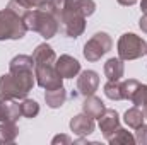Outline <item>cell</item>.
<instances>
[{"label": "cell", "mask_w": 147, "mask_h": 145, "mask_svg": "<svg viewBox=\"0 0 147 145\" xmlns=\"http://www.w3.org/2000/svg\"><path fill=\"white\" fill-rule=\"evenodd\" d=\"M96 12L94 0H65L60 26L63 33L72 39H77L86 31V17Z\"/></svg>", "instance_id": "cell-1"}, {"label": "cell", "mask_w": 147, "mask_h": 145, "mask_svg": "<svg viewBox=\"0 0 147 145\" xmlns=\"http://www.w3.org/2000/svg\"><path fill=\"white\" fill-rule=\"evenodd\" d=\"M36 84L34 68L9 70L0 77V99H24Z\"/></svg>", "instance_id": "cell-2"}, {"label": "cell", "mask_w": 147, "mask_h": 145, "mask_svg": "<svg viewBox=\"0 0 147 145\" xmlns=\"http://www.w3.org/2000/svg\"><path fill=\"white\" fill-rule=\"evenodd\" d=\"M22 19H24V24H26L28 31L38 33L45 39H51L53 36H57V33L60 31L58 21L45 7L34 9V10H28Z\"/></svg>", "instance_id": "cell-3"}, {"label": "cell", "mask_w": 147, "mask_h": 145, "mask_svg": "<svg viewBox=\"0 0 147 145\" xmlns=\"http://www.w3.org/2000/svg\"><path fill=\"white\" fill-rule=\"evenodd\" d=\"M28 33L24 19L10 10L9 7L0 10V41L5 39H22Z\"/></svg>", "instance_id": "cell-4"}, {"label": "cell", "mask_w": 147, "mask_h": 145, "mask_svg": "<svg viewBox=\"0 0 147 145\" xmlns=\"http://www.w3.org/2000/svg\"><path fill=\"white\" fill-rule=\"evenodd\" d=\"M116 50H118V58H121L123 62H130V60H137L146 55L147 43L146 39H142L134 33H125L118 39Z\"/></svg>", "instance_id": "cell-5"}, {"label": "cell", "mask_w": 147, "mask_h": 145, "mask_svg": "<svg viewBox=\"0 0 147 145\" xmlns=\"http://www.w3.org/2000/svg\"><path fill=\"white\" fill-rule=\"evenodd\" d=\"M113 48V39L108 33H96L86 44H84V58L87 62H98L101 60L108 51Z\"/></svg>", "instance_id": "cell-6"}, {"label": "cell", "mask_w": 147, "mask_h": 145, "mask_svg": "<svg viewBox=\"0 0 147 145\" xmlns=\"http://www.w3.org/2000/svg\"><path fill=\"white\" fill-rule=\"evenodd\" d=\"M34 77H36V84L45 91L58 89L63 85V77L58 73L55 63L34 65Z\"/></svg>", "instance_id": "cell-7"}, {"label": "cell", "mask_w": 147, "mask_h": 145, "mask_svg": "<svg viewBox=\"0 0 147 145\" xmlns=\"http://www.w3.org/2000/svg\"><path fill=\"white\" fill-rule=\"evenodd\" d=\"M99 87V75L94 70H84V72H79L77 77V94L87 97V96H92Z\"/></svg>", "instance_id": "cell-8"}, {"label": "cell", "mask_w": 147, "mask_h": 145, "mask_svg": "<svg viewBox=\"0 0 147 145\" xmlns=\"http://www.w3.org/2000/svg\"><path fill=\"white\" fill-rule=\"evenodd\" d=\"M118 128H120V116H118V113H116L115 109L106 108V111H105V113L101 114V118H99V130H101L103 137L108 140Z\"/></svg>", "instance_id": "cell-9"}, {"label": "cell", "mask_w": 147, "mask_h": 145, "mask_svg": "<svg viewBox=\"0 0 147 145\" xmlns=\"http://www.w3.org/2000/svg\"><path fill=\"white\" fill-rule=\"evenodd\" d=\"M58 73L63 77V79H74L77 77L80 72V63L79 60H75L70 55H62L60 58H57V63H55Z\"/></svg>", "instance_id": "cell-10"}, {"label": "cell", "mask_w": 147, "mask_h": 145, "mask_svg": "<svg viewBox=\"0 0 147 145\" xmlns=\"http://www.w3.org/2000/svg\"><path fill=\"white\" fill-rule=\"evenodd\" d=\"M70 130L79 137H87L94 132V119L91 116H87L86 113L75 114L70 119Z\"/></svg>", "instance_id": "cell-11"}, {"label": "cell", "mask_w": 147, "mask_h": 145, "mask_svg": "<svg viewBox=\"0 0 147 145\" xmlns=\"http://www.w3.org/2000/svg\"><path fill=\"white\" fill-rule=\"evenodd\" d=\"M21 114V103L17 99H0V123L17 121Z\"/></svg>", "instance_id": "cell-12"}, {"label": "cell", "mask_w": 147, "mask_h": 145, "mask_svg": "<svg viewBox=\"0 0 147 145\" xmlns=\"http://www.w3.org/2000/svg\"><path fill=\"white\" fill-rule=\"evenodd\" d=\"M106 111V106H105V103L101 101V97H98V96H87L86 99H84V103H82V113H86L87 116H91L92 119H99L101 118V114Z\"/></svg>", "instance_id": "cell-13"}, {"label": "cell", "mask_w": 147, "mask_h": 145, "mask_svg": "<svg viewBox=\"0 0 147 145\" xmlns=\"http://www.w3.org/2000/svg\"><path fill=\"white\" fill-rule=\"evenodd\" d=\"M48 0H10L9 2V9L14 10L16 14H19L21 17H24V14L28 10H34V9H41L46 5Z\"/></svg>", "instance_id": "cell-14"}, {"label": "cell", "mask_w": 147, "mask_h": 145, "mask_svg": "<svg viewBox=\"0 0 147 145\" xmlns=\"http://www.w3.org/2000/svg\"><path fill=\"white\" fill-rule=\"evenodd\" d=\"M33 60L34 65H43V63H57V55L53 51V48L46 43L38 44L36 50L33 51Z\"/></svg>", "instance_id": "cell-15"}, {"label": "cell", "mask_w": 147, "mask_h": 145, "mask_svg": "<svg viewBox=\"0 0 147 145\" xmlns=\"http://www.w3.org/2000/svg\"><path fill=\"white\" fill-rule=\"evenodd\" d=\"M45 101H46V106L51 109H58L62 108L67 101V91L65 87H58V89H51V91H46L45 92Z\"/></svg>", "instance_id": "cell-16"}, {"label": "cell", "mask_w": 147, "mask_h": 145, "mask_svg": "<svg viewBox=\"0 0 147 145\" xmlns=\"http://www.w3.org/2000/svg\"><path fill=\"white\" fill-rule=\"evenodd\" d=\"M105 75L108 80H121L125 75V65L121 58H110L105 63Z\"/></svg>", "instance_id": "cell-17"}, {"label": "cell", "mask_w": 147, "mask_h": 145, "mask_svg": "<svg viewBox=\"0 0 147 145\" xmlns=\"http://www.w3.org/2000/svg\"><path fill=\"white\" fill-rule=\"evenodd\" d=\"M19 135V128L16 121H3L0 123V144H12Z\"/></svg>", "instance_id": "cell-18"}, {"label": "cell", "mask_w": 147, "mask_h": 145, "mask_svg": "<svg viewBox=\"0 0 147 145\" xmlns=\"http://www.w3.org/2000/svg\"><path fill=\"white\" fill-rule=\"evenodd\" d=\"M123 119H125V123H127L130 128L137 130L140 125H144L146 116H144V111L139 108V106H134V108H130V109H127V111H125Z\"/></svg>", "instance_id": "cell-19"}, {"label": "cell", "mask_w": 147, "mask_h": 145, "mask_svg": "<svg viewBox=\"0 0 147 145\" xmlns=\"http://www.w3.org/2000/svg\"><path fill=\"white\" fill-rule=\"evenodd\" d=\"M108 142H110L111 145H134L135 144V137H134L128 130L118 128L110 138H108Z\"/></svg>", "instance_id": "cell-20"}, {"label": "cell", "mask_w": 147, "mask_h": 145, "mask_svg": "<svg viewBox=\"0 0 147 145\" xmlns=\"http://www.w3.org/2000/svg\"><path fill=\"white\" fill-rule=\"evenodd\" d=\"M105 96L111 101H121L123 94H121V82L120 80H108L105 84Z\"/></svg>", "instance_id": "cell-21"}, {"label": "cell", "mask_w": 147, "mask_h": 145, "mask_svg": "<svg viewBox=\"0 0 147 145\" xmlns=\"http://www.w3.org/2000/svg\"><path fill=\"white\" fill-rule=\"evenodd\" d=\"M21 114L24 118H34L39 114V104H38L34 99H28L24 97L21 101Z\"/></svg>", "instance_id": "cell-22"}, {"label": "cell", "mask_w": 147, "mask_h": 145, "mask_svg": "<svg viewBox=\"0 0 147 145\" xmlns=\"http://www.w3.org/2000/svg\"><path fill=\"white\" fill-rule=\"evenodd\" d=\"M130 101H132V104L134 106H139V108H142L144 104L147 103V85L146 84H139L137 85V89L134 91V94H132V97H130Z\"/></svg>", "instance_id": "cell-23"}, {"label": "cell", "mask_w": 147, "mask_h": 145, "mask_svg": "<svg viewBox=\"0 0 147 145\" xmlns=\"http://www.w3.org/2000/svg\"><path fill=\"white\" fill-rule=\"evenodd\" d=\"M134 137H135V144L147 145V125H140Z\"/></svg>", "instance_id": "cell-24"}, {"label": "cell", "mask_w": 147, "mask_h": 145, "mask_svg": "<svg viewBox=\"0 0 147 145\" xmlns=\"http://www.w3.org/2000/svg\"><path fill=\"white\" fill-rule=\"evenodd\" d=\"M51 144L57 145V144H72V138L69 137V135H57V137H53V140H51Z\"/></svg>", "instance_id": "cell-25"}, {"label": "cell", "mask_w": 147, "mask_h": 145, "mask_svg": "<svg viewBox=\"0 0 147 145\" xmlns=\"http://www.w3.org/2000/svg\"><path fill=\"white\" fill-rule=\"evenodd\" d=\"M139 28L142 29V33H146L147 34V14H144V15L140 17V21H139Z\"/></svg>", "instance_id": "cell-26"}, {"label": "cell", "mask_w": 147, "mask_h": 145, "mask_svg": "<svg viewBox=\"0 0 147 145\" xmlns=\"http://www.w3.org/2000/svg\"><path fill=\"white\" fill-rule=\"evenodd\" d=\"M120 5H123V7H132V5H135L139 0H116Z\"/></svg>", "instance_id": "cell-27"}, {"label": "cell", "mask_w": 147, "mask_h": 145, "mask_svg": "<svg viewBox=\"0 0 147 145\" xmlns=\"http://www.w3.org/2000/svg\"><path fill=\"white\" fill-rule=\"evenodd\" d=\"M140 10H142L144 14H147V0H142V2H140Z\"/></svg>", "instance_id": "cell-28"}, {"label": "cell", "mask_w": 147, "mask_h": 145, "mask_svg": "<svg viewBox=\"0 0 147 145\" xmlns=\"http://www.w3.org/2000/svg\"><path fill=\"white\" fill-rule=\"evenodd\" d=\"M142 108H144V109H142V111H144V116H146V119H147V103L142 106Z\"/></svg>", "instance_id": "cell-29"}, {"label": "cell", "mask_w": 147, "mask_h": 145, "mask_svg": "<svg viewBox=\"0 0 147 145\" xmlns=\"http://www.w3.org/2000/svg\"><path fill=\"white\" fill-rule=\"evenodd\" d=\"M146 55H147V53H146Z\"/></svg>", "instance_id": "cell-30"}]
</instances>
